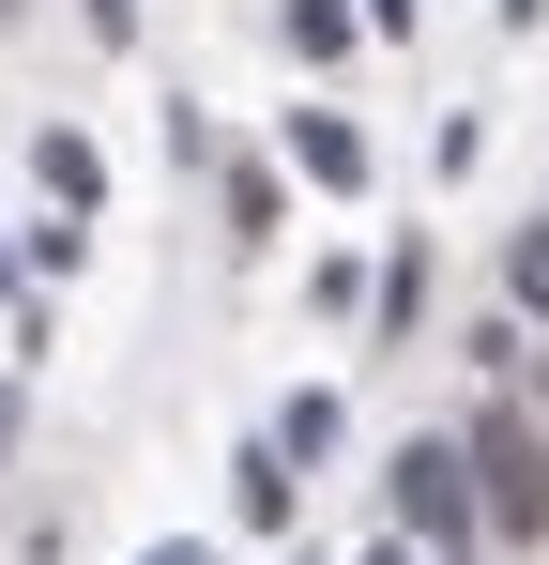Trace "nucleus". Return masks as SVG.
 I'll use <instances>...</instances> for the list:
<instances>
[{
    "instance_id": "obj_10",
    "label": "nucleus",
    "mask_w": 549,
    "mask_h": 565,
    "mask_svg": "<svg viewBox=\"0 0 549 565\" xmlns=\"http://www.w3.org/2000/svg\"><path fill=\"white\" fill-rule=\"evenodd\" d=\"M153 565H198V551H153Z\"/></svg>"
},
{
    "instance_id": "obj_6",
    "label": "nucleus",
    "mask_w": 549,
    "mask_h": 565,
    "mask_svg": "<svg viewBox=\"0 0 549 565\" xmlns=\"http://www.w3.org/2000/svg\"><path fill=\"white\" fill-rule=\"evenodd\" d=\"M352 565H412V551H397V535H366V551H352Z\"/></svg>"
},
{
    "instance_id": "obj_1",
    "label": "nucleus",
    "mask_w": 549,
    "mask_h": 565,
    "mask_svg": "<svg viewBox=\"0 0 549 565\" xmlns=\"http://www.w3.org/2000/svg\"><path fill=\"white\" fill-rule=\"evenodd\" d=\"M458 473H473V520H488L504 551H535V535H549V428H535V413L488 397V413L458 428Z\"/></svg>"
},
{
    "instance_id": "obj_9",
    "label": "nucleus",
    "mask_w": 549,
    "mask_h": 565,
    "mask_svg": "<svg viewBox=\"0 0 549 565\" xmlns=\"http://www.w3.org/2000/svg\"><path fill=\"white\" fill-rule=\"evenodd\" d=\"M0 290H15V245H0Z\"/></svg>"
},
{
    "instance_id": "obj_5",
    "label": "nucleus",
    "mask_w": 549,
    "mask_h": 565,
    "mask_svg": "<svg viewBox=\"0 0 549 565\" xmlns=\"http://www.w3.org/2000/svg\"><path fill=\"white\" fill-rule=\"evenodd\" d=\"M504 290H519V321H549V230H519V245H504Z\"/></svg>"
},
{
    "instance_id": "obj_11",
    "label": "nucleus",
    "mask_w": 549,
    "mask_h": 565,
    "mask_svg": "<svg viewBox=\"0 0 549 565\" xmlns=\"http://www.w3.org/2000/svg\"><path fill=\"white\" fill-rule=\"evenodd\" d=\"M0 15H15V0H0Z\"/></svg>"
},
{
    "instance_id": "obj_4",
    "label": "nucleus",
    "mask_w": 549,
    "mask_h": 565,
    "mask_svg": "<svg viewBox=\"0 0 549 565\" xmlns=\"http://www.w3.org/2000/svg\"><path fill=\"white\" fill-rule=\"evenodd\" d=\"M229 504H245V535H274V520H290V459H245V473H229Z\"/></svg>"
},
{
    "instance_id": "obj_8",
    "label": "nucleus",
    "mask_w": 549,
    "mask_h": 565,
    "mask_svg": "<svg viewBox=\"0 0 549 565\" xmlns=\"http://www.w3.org/2000/svg\"><path fill=\"white\" fill-rule=\"evenodd\" d=\"M0 444H15V397H0Z\"/></svg>"
},
{
    "instance_id": "obj_3",
    "label": "nucleus",
    "mask_w": 549,
    "mask_h": 565,
    "mask_svg": "<svg viewBox=\"0 0 549 565\" xmlns=\"http://www.w3.org/2000/svg\"><path fill=\"white\" fill-rule=\"evenodd\" d=\"M290 169H305V184H366V138L336 107H305V122H290Z\"/></svg>"
},
{
    "instance_id": "obj_7",
    "label": "nucleus",
    "mask_w": 549,
    "mask_h": 565,
    "mask_svg": "<svg viewBox=\"0 0 549 565\" xmlns=\"http://www.w3.org/2000/svg\"><path fill=\"white\" fill-rule=\"evenodd\" d=\"M366 15H381V31H412V0H366Z\"/></svg>"
},
{
    "instance_id": "obj_2",
    "label": "nucleus",
    "mask_w": 549,
    "mask_h": 565,
    "mask_svg": "<svg viewBox=\"0 0 549 565\" xmlns=\"http://www.w3.org/2000/svg\"><path fill=\"white\" fill-rule=\"evenodd\" d=\"M397 535H473V473H458V444H412V459H397Z\"/></svg>"
}]
</instances>
